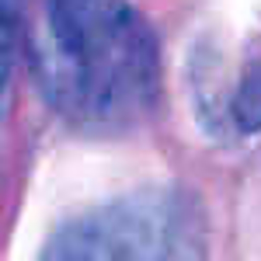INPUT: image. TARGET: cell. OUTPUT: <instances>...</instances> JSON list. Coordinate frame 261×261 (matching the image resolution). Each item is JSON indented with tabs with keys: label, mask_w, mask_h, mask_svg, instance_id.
Masks as SVG:
<instances>
[{
	"label": "cell",
	"mask_w": 261,
	"mask_h": 261,
	"mask_svg": "<svg viewBox=\"0 0 261 261\" xmlns=\"http://www.w3.org/2000/svg\"><path fill=\"white\" fill-rule=\"evenodd\" d=\"M21 45V0H0V119L11 98V73Z\"/></svg>",
	"instance_id": "3957f363"
},
{
	"label": "cell",
	"mask_w": 261,
	"mask_h": 261,
	"mask_svg": "<svg viewBox=\"0 0 261 261\" xmlns=\"http://www.w3.org/2000/svg\"><path fill=\"white\" fill-rule=\"evenodd\" d=\"M35 60L49 101L84 129L133 125L157 101V39L129 0H45Z\"/></svg>",
	"instance_id": "6da1fadb"
},
{
	"label": "cell",
	"mask_w": 261,
	"mask_h": 261,
	"mask_svg": "<svg viewBox=\"0 0 261 261\" xmlns=\"http://www.w3.org/2000/svg\"><path fill=\"white\" fill-rule=\"evenodd\" d=\"M233 115H237V122L244 129H261V56L244 73L237 101H233Z\"/></svg>",
	"instance_id": "277c9868"
},
{
	"label": "cell",
	"mask_w": 261,
	"mask_h": 261,
	"mask_svg": "<svg viewBox=\"0 0 261 261\" xmlns=\"http://www.w3.org/2000/svg\"><path fill=\"white\" fill-rule=\"evenodd\" d=\"M42 261H202V226L178 192H133L73 216Z\"/></svg>",
	"instance_id": "7a4b0ae2"
}]
</instances>
